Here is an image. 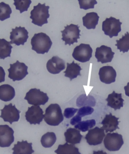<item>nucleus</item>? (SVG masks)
<instances>
[{
	"mask_svg": "<svg viewBox=\"0 0 129 154\" xmlns=\"http://www.w3.org/2000/svg\"><path fill=\"white\" fill-rule=\"evenodd\" d=\"M119 118H117L112 115L111 113L106 115L105 117L101 122L103 126L101 129L105 131L106 133L112 132L116 131L117 129H119L118 127L120 122L118 121Z\"/></svg>",
	"mask_w": 129,
	"mask_h": 154,
	"instance_id": "obj_18",
	"label": "nucleus"
},
{
	"mask_svg": "<svg viewBox=\"0 0 129 154\" xmlns=\"http://www.w3.org/2000/svg\"><path fill=\"white\" fill-rule=\"evenodd\" d=\"M79 4L80 9L84 10H87L89 9L95 8V5L98 4L96 1H84V0H78Z\"/></svg>",
	"mask_w": 129,
	"mask_h": 154,
	"instance_id": "obj_32",
	"label": "nucleus"
},
{
	"mask_svg": "<svg viewBox=\"0 0 129 154\" xmlns=\"http://www.w3.org/2000/svg\"><path fill=\"white\" fill-rule=\"evenodd\" d=\"M78 25L71 24L67 25L65 29L61 31L62 33V40L65 42V45L71 46L74 43H78V39H80V30Z\"/></svg>",
	"mask_w": 129,
	"mask_h": 154,
	"instance_id": "obj_5",
	"label": "nucleus"
},
{
	"mask_svg": "<svg viewBox=\"0 0 129 154\" xmlns=\"http://www.w3.org/2000/svg\"><path fill=\"white\" fill-rule=\"evenodd\" d=\"M105 136L104 130L96 127L89 130L85 139L89 145L97 146L102 143Z\"/></svg>",
	"mask_w": 129,
	"mask_h": 154,
	"instance_id": "obj_14",
	"label": "nucleus"
},
{
	"mask_svg": "<svg viewBox=\"0 0 129 154\" xmlns=\"http://www.w3.org/2000/svg\"><path fill=\"white\" fill-rule=\"evenodd\" d=\"M5 73L2 67L0 66V83L5 81Z\"/></svg>",
	"mask_w": 129,
	"mask_h": 154,
	"instance_id": "obj_36",
	"label": "nucleus"
},
{
	"mask_svg": "<svg viewBox=\"0 0 129 154\" xmlns=\"http://www.w3.org/2000/svg\"><path fill=\"white\" fill-rule=\"evenodd\" d=\"M12 48L10 42L4 38H0V59L4 60L7 57H10Z\"/></svg>",
	"mask_w": 129,
	"mask_h": 154,
	"instance_id": "obj_26",
	"label": "nucleus"
},
{
	"mask_svg": "<svg viewBox=\"0 0 129 154\" xmlns=\"http://www.w3.org/2000/svg\"><path fill=\"white\" fill-rule=\"evenodd\" d=\"M44 119L45 122L50 126H58L64 119L60 106L56 103L50 105L45 110Z\"/></svg>",
	"mask_w": 129,
	"mask_h": 154,
	"instance_id": "obj_3",
	"label": "nucleus"
},
{
	"mask_svg": "<svg viewBox=\"0 0 129 154\" xmlns=\"http://www.w3.org/2000/svg\"><path fill=\"white\" fill-rule=\"evenodd\" d=\"M28 66L25 63L17 61L13 64H10V68L8 69L9 72L8 78L13 81L22 80L28 75Z\"/></svg>",
	"mask_w": 129,
	"mask_h": 154,
	"instance_id": "obj_7",
	"label": "nucleus"
},
{
	"mask_svg": "<svg viewBox=\"0 0 129 154\" xmlns=\"http://www.w3.org/2000/svg\"><path fill=\"white\" fill-rule=\"evenodd\" d=\"M15 96L14 88L8 84L0 86V100L7 102L12 100Z\"/></svg>",
	"mask_w": 129,
	"mask_h": 154,
	"instance_id": "obj_23",
	"label": "nucleus"
},
{
	"mask_svg": "<svg viewBox=\"0 0 129 154\" xmlns=\"http://www.w3.org/2000/svg\"><path fill=\"white\" fill-rule=\"evenodd\" d=\"M1 112L0 118L3 119L5 122H8L12 125L13 122H17L20 119L21 111L16 108L15 105L12 103L5 105Z\"/></svg>",
	"mask_w": 129,
	"mask_h": 154,
	"instance_id": "obj_10",
	"label": "nucleus"
},
{
	"mask_svg": "<svg viewBox=\"0 0 129 154\" xmlns=\"http://www.w3.org/2000/svg\"><path fill=\"white\" fill-rule=\"evenodd\" d=\"M99 19V17L96 13H88L82 17L83 26L88 29H95L98 25Z\"/></svg>",
	"mask_w": 129,
	"mask_h": 154,
	"instance_id": "obj_22",
	"label": "nucleus"
},
{
	"mask_svg": "<svg viewBox=\"0 0 129 154\" xmlns=\"http://www.w3.org/2000/svg\"><path fill=\"white\" fill-rule=\"evenodd\" d=\"M92 53V49L90 45L82 43L74 48L72 56L76 61L84 63L90 60Z\"/></svg>",
	"mask_w": 129,
	"mask_h": 154,
	"instance_id": "obj_9",
	"label": "nucleus"
},
{
	"mask_svg": "<svg viewBox=\"0 0 129 154\" xmlns=\"http://www.w3.org/2000/svg\"><path fill=\"white\" fill-rule=\"evenodd\" d=\"M122 23L120 19L111 17L103 21L102 25V31L105 34L109 36L110 38L113 37H117L118 34L121 31Z\"/></svg>",
	"mask_w": 129,
	"mask_h": 154,
	"instance_id": "obj_4",
	"label": "nucleus"
},
{
	"mask_svg": "<svg viewBox=\"0 0 129 154\" xmlns=\"http://www.w3.org/2000/svg\"><path fill=\"white\" fill-rule=\"evenodd\" d=\"M114 54L115 53L112 51L111 48L102 45L96 48L95 56L98 62L105 64L111 62Z\"/></svg>",
	"mask_w": 129,
	"mask_h": 154,
	"instance_id": "obj_15",
	"label": "nucleus"
},
{
	"mask_svg": "<svg viewBox=\"0 0 129 154\" xmlns=\"http://www.w3.org/2000/svg\"><path fill=\"white\" fill-rule=\"evenodd\" d=\"M24 99L30 105L37 106L45 105L48 102L49 97L47 93L40 91V89L33 88L27 92Z\"/></svg>",
	"mask_w": 129,
	"mask_h": 154,
	"instance_id": "obj_6",
	"label": "nucleus"
},
{
	"mask_svg": "<svg viewBox=\"0 0 129 154\" xmlns=\"http://www.w3.org/2000/svg\"><path fill=\"white\" fill-rule=\"evenodd\" d=\"M93 108L90 106H84L82 107L79 109L77 115L82 117L86 116L92 114L93 112Z\"/></svg>",
	"mask_w": 129,
	"mask_h": 154,
	"instance_id": "obj_33",
	"label": "nucleus"
},
{
	"mask_svg": "<svg viewBox=\"0 0 129 154\" xmlns=\"http://www.w3.org/2000/svg\"><path fill=\"white\" fill-rule=\"evenodd\" d=\"M64 136L66 143L73 145L80 143L83 137L79 131L73 128L67 129L66 132H65Z\"/></svg>",
	"mask_w": 129,
	"mask_h": 154,
	"instance_id": "obj_21",
	"label": "nucleus"
},
{
	"mask_svg": "<svg viewBox=\"0 0 129 154\" xmlns=\"http://www.w3.org/2000/svg\"><path fill=\"white\" fill-rule=\"evenodd\" d=\"M54 152L57 154H81L79 152L78 148L74 145L69 144L67 143L60 145Z\"/></svg>",
	"mask_w": 129,
	"mask_h": 154,
	"instance_id": "obj_25",
	"label": "nucleus"
},
{
	"mask_svg": "<svg viewBox=\"0 0 129 154\" xmlns=\"http://www.w3.org/2000/svg\"><path fill=\"white\" fill-rule=\"evenodd\" d=\"M108 102L107 105L115 111L121 109L124 106V100L122 98V93H116L115 91L109 94L108 97L106 99Z\"/></svg>",
	"mask_w": 129,
	"mask_h": 154,
	"instance_id": "obj_19",
	"label": "nucleus"
},
{
	"mask_svg": "<svg viewBox=\"0 0 129 154\" xmlns=\"http://www.w3.org/2000/svg\"><path fill=\"white\" fill-rule=\"evenodd\" d=\"M49 8V6L45 5V3L42 4L39 3L37 5L34 6L30 13V18L32 20V23L40 27L48 23L47 19L50 16Z\"/></svg>",
	"mask_w": 129,
	"mask_h": 154,
	"instance_id": "obj_2",
	"label": "nucleus"
},
{
	"mask_svg": "<svg viewBox=\"0 0 129 154\" xmlns=\"http://www.w3.org/2000/svg\"><path fill=\"white\" fill-rule=\"evenodd\" d=\"M14 131L8 125H0V147H9L14 142Z\"/></svg>",
	"mask_w": 129,
	"mask_h": 154,
	"instance_id": "obj_12",
	"label": "nucleus"
},
{
	"mask_svg": "<svg viewBox=\"0 0 129 154\" xmlns=\"http://www.w3.org/2000/svg\"><path fill=\"white\" fill-rule=\"evenodd\" d=\"M12 10L8 4L4 2L0 3V20L3 21L10 17Z\"/></svg>",
	"mask_w": 129,
	"mask_h": 154,
	"instance_id": "obj_29",
	"label": "nucleus"
},
{
	"mask_svg": "<svg viewBox=\"0 0 129 154\" xmlns=\"http://www.w3.org/2000/svg\"><path fill=\"white\" fill-rule=\"evenodd\" d=\"M96 124L95 120H87L81 122L77 124L74 126L76 129H78L79 130L82 132H85L89 131V129L93 128Z\"/></svg>",
	"mask_w": 129,
	"mask_h": 154,
	"instance_id": "obj_30",
	"label": "nucleus"
},
{
	"mask_svg": "<svg viewBox=\"0 0 129 154\" xmlns=\"http://www.w3.org/2000/svg\"><path fill=\"white\" fill-rule=\"evenodd\" d=\"M44 112L39 106H33L28 107L25 113V117L30 124L40 125L44 118Z\"/></svg>",
	"mask_w": 129,
	"mask_h": 154,
	"instance_id": "obj_13",
	"label": "nucleus"
},
{
	"mask_svg": "<svg viewBox=\"0 0 129 154\" xmlns=\"http://www.w3.org/2000/svg\"><path fill=\"white\" fill-rule=\"evenodd\" d=\"M79 109L73 108H69L65 109L64 112V116L66 119H70L76 113Z\"/></svg>",
	"mask_w": 129,
	"mask_h": 154,
	"instance_id": "obj_34",
	"label": "nucleus"
},
{
	"mask_svg": "<svg viewBox=\"0 0 129 154\" xmlns=\"http://www.w3.org/2000/svg\"><path fill=\"white\" fill-rule=\"evenodd\" d=\"M46 66L50 73L57 74L65 69V62L58 56H54L48 60Z\"/></svg>",
	"mask_w": 129,
	"mask_h": 154,
	"instance_id": "obj_17",
	"label": "nucleus"
},
{
	"mask_svg": "<svg viewBox=\"0 0 129 154\" xmlns=\"http://www.w3.org/2000/svg\"><path fill=\"white\" fill-rule=\"evenodd\" d=\"M13 4L16 10H19L20 13L28 11L32 2L30 0H15Z\"/></svg>",
	"mask_w": 129,
	"mask_h": 154,
	"instance_id": "obj_31",
	"label": "nucleus"
},
{
	"mask_svg": "<svg viewBox=\"0 0 129 154\" xmlns=\"http://www.w3.org/2000/svg\"><path fill=\"white\" fill-rule=\"evenodd\" d=\"M82 70L79 64L75 63L73 61L71 64L67 63L66 70L63 73L65 74V76L69 78L71 81L78 76H81L80 72Z\"/></svg>",
	"mask_w": 129,
	"mask_h": 154,
	"instance_id": "obj_24",
	"label": "nucleus"
},
{
	"mask_svg": "<svg viewBox=\"0 0 129 154\" xmlns=\"http://www.w3.org/2000/svg\"><path fill=\"white\" fill-rule=\"evenodd\" d=\"M32 145V143H28L27 141H18L12 149L13 154H32L34 152Z\"/></svg>",
	"mask_w": 129,
	"mask_h": 154,
	"instance_id": "obj_20",
	"label": "nucleus"
},
{
	"mask_svg": "<svg viewBox=\"0 0 129 154\" xmlns=\"http://www.w3.org/2000/svg\"><path fill=\"white\" fill-rule=\"evenodd\" d=\"M32 49L38 54L48 53L51 49L52 42L47 35L40 32L34 34L31 40Z\"/></svg>",
	"mask_w": 129,
	"mask_h": 154,
	"instance_id": "obj_1",
	"label": "nucleus"
},
{
	"mask_svg": "<svg viewBox=\"0 0 129 154\" xmlns=\"http://www.w3.org/2000/svg\"><path fill=\"white\" fill-rule=\"evenodd\" d=\"M116 44L115 46L117 47L120 52L124 53L128 52L129 50V33L128 32L125 33V35H123L122 38L119 40H116Z\"/></svg>",
	"mask_w": 129,
	"mask_h": 154,
	"instance_id": "obj_28",
	"label": "nucleus"
},
{
	"mask_svg": "<svg viewBox=\"0 0 129 154\" xmlns=\"http://www.w3.org/2000/svg\"><path fill=\"white\" fill-rule=\"evenodd\" d=\"M10 43L19 46L20 45H24L27 42L29 37L28 32L25 27H16L12 29L10 32Z\"/></svg>",
	"mask_w": 129,
	"mask_h": 154,
	"instance_id": "obj_11",
	"label": "nucleus"
},
{
	"mask_svg": "<svg viewBox=\"0 0 129 154\" xmlns=\"http://www.w3.org/2000/svg\"><path fill=\"white\" fill-rule=\"evenodd\" d=\"M124 90L125 91V95L129 97V82L127 83V85L124 87Z\"/></svg>",
	"mask_w": 129,
	"mask_h": 154,
	"instance_id": "obj_37",
	"label": "nucleus"
},
{
	"mask_svg": "<svg viewBox=\"0 0 129 154\" xmlns=\"http://www.w3.org/2000/svg\"><path fill=\"white\" fill-rule=\"evenodd\" d=\"M105 147L111 152L119 151L124 144L122 135L118 133H109L104 138Z\"/></svg>",
	"mask_w": 129,
	"mask_h": 154,
	"instance_id": "obj_8",
	"label": "nucleus"
},
{
	"mask_svg": "<svg viewBox=\"0 0 129 154\" xmlns=\"http://www.w3.org/2000/svg\"><path fill=\"white\" fill-rule=\"evenodd\" d=\"M82 121V117L78 115H76L71 119L70 124L73 126L76 125L77 124L79 123Z\"/></svg>",
	"mask_w": 129,
	"mask_h": 154,
	"instance_id": "obj_35",
	"label": "nucleus"
},
{
	"mask_svg": "<svg viewBox=\"0 0 129 154\" xmlns=\"http://www.w3.org/2000/svg\"><path fill=\"white\" fill-rule=\"evenodd\" d=\"M99 75L100 81L107 84L115 82L117 73L115 69L111 66H105L100 69Z\"/></svg>",
	"mask_w": 129,
	"mask_h": 154,
	"instance_id": "obj_16",
	"label": "nucleus"
},
{
	"mask_svg": "<svg viewBox=\"0 0 129 154\" xmlns=\"http://www.w3.org/2000/svg\"><path fill=\"white\" fill-rule=\"evenodd\" d=\"M56 140V137L54 133L48 132L42 136L40 141L44 147L50 148L55 144Z\"/></svg>",
	"mask_w": 129,
	"mask_h": 154,
	"instance_id": "obj_27",
	"label": "nucleus"
},
{
	"mask_svg": "<svg viewBox=\"0 0 129 154\" xmlns=\"http://www.w3.org/2000/svg\"><path fill=\"white\" fill-rule=\"evenodd\" d=\"M107 154L106 152H105L103 150H98V151H94L93 154Z\"/></svg>",
	"mask_w": 129,
	"mask_h": 154,
	"instance_id": "obj_38",
	"label": "nucleus"
}]
</instances>
